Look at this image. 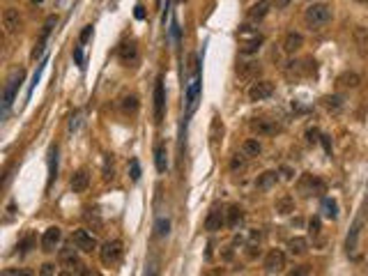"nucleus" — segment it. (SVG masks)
Segmentation results:
<instances>
[{"mask_svg": "<svg viewBox=\"0 0 368 276\" xmlns=\"http://www.w3.org/2000/svg\"><path fill=\"white\" fill-rule=\"evenodd\" d=\"M345 106L343 97L341 95H332V97H324V108L329 110V113H339L341 108Z\"/></svg>", "mask_w": 368, "mask_h": 276, "instance_id": "obj_29", "label": "nucleus"}, {"mask_svg": "<svg viewBox=\"0 0 368 276\" xmlns=\"http://www.w3.org/2000/svg\"><path fill=\"white\" fill-rule=\"evenodd\" d=\"M263 267L267 274H281V271L285 269V253L279 251V249H272V251L265 256Z\"/></svg>", "mask_w": 368, "mask_h": 276, "instance_id": "obj_6", "label": "nucleus"}, {"mask_svg": "<svg viewBox=\"0 0 368 276\" xmlns=\"http://www.w3.org/2000/svg\"><path fill=\"white\" fill-rule=\"evenodd\" d=\"M55 23H58V21H55V16H49V19H46L44 30H42V40H40V42H46V37L51 35V30L55 28Z\"/></svg>", "mask_w": 368, "mask_h": 276, "instance_id": "obj_36", "label": "nucleus"}, {"mask_svg": "<svg viewBox=\"0 0 368 276\" xmlns=\"http://www.w3.org/2000/svg\"><path fill=\"white\" fill-rule=\"evenodd\" d=\"M239 40H242V53H246V55L255 53L260 49V44H263V35L258 30H251L249 25H244L242 30H239Z\"/></svg>", "mask_w": 368, "mask_h": 276, "instance_id": "obj_5", "label": "nucleus"}, {"mask_svg": "<svg viewBox=\"0 0 368 276\" xmlns=\"http://www.w3.org/2000/svg\"><path fill=\"white\" fill-rule=\"evenodd\" d=\"M251 127H253V131H258L260 136H274L276 131H279V125H274L272 120H253L251 122Z\"/></svg>", "mask_w": 368, "mask_h": 276, "instance_id": "obj_20", "label": "nucleus"}, {"mask_svg": "<svg viewBox=\"0 0 368 276\" xmlns=\"http://www.w3.org/2000/svg\"><path fill=\"white\" fill-rule=\"evenodd\" d=\"M292 0H274V5H276V10H285V7L290 5Z\"/></svg>", "mask_w": 368, "mask_h": 276, "instance_id": "obj_44", "label": "nucleus"}, {"mask_svg": "<svg viewBox=\"0 0 368 276\" xmlns=\"http://www.w3.org/2000/svg\"><path fill=\"white\" fill-rule=\"evenodd\" d=\"M354 42H357V46L361 49V53L368 55V28L359 25L357 30H354Z\"/></svg>", "mask_w": 368, "mask_h": 276, "instance_id": "obj_27", "label": "nucleus"}, {"mask_svg": "<svg viewBox=\"0 0 368 276\" xmlns=\"http://www.w3.org/2000/svg\"><path fill=\"white\" fill-rule=\"evenodd\" d=\"M313 3H318V0H313Z\"/></svg>", "mask_w": 368, "mask_h": 276, "instance_id": "obj_52", "label": "nucleus"}, {"mask_svg": "<svg viewBox=\"0 0 368 276\" xmlns=\"http://www.w3.org/2000/svg\"><path fill=\"white\" fill-rule=\"evenodd\" d=\"M359 228H361V221H357V223H354V226H352V230H350V237H348V242H345V246H348V253H352L354 249H357Z\"/></svg>", "mask_w": 368, "mask_h": 276, "instance_id": "obj_34", "label": "nucleus"}, {"mask_svg": "<svg viewBox=\"0 0 368 276\" xmlns=\"http://www.w3.org/2000/svg\"><path fill=\"white\" fill-rule=\"evenodd\" d=\"M304 46V37L299 35V32H288V35H285V40H283V51L285 53H297L299 49H302Z\"/></svg>", "mask_w": 368, "mask_h": 276, "instance_id": "obj_18", "label": "nucleus"}, {"mask_svg": "<svg viewBox=\"0 0 368 276\" xmlns=\"http://www.w3.org/2000/svg\"><path fill=\"white\" fill-rule=\"evenodd\" d=\"M79 249H76V244L71 242L69 246H65V249H60V265L62 267H69V271H62V276H74V274H85L83 269V262H81L79 258Z\"/></svg>", "mask_w": 368, "mask_h": 276, "instance_id": "obj_2", "label": "nucleus"}, {"mask_svg": "<svg viewBox=\"0 0 368 276\" xmlns=\"http://www.w3.org/2000/svg\"><path fill=\"white\" fill-rule=\"evenodd\" d=\"M332 7H327L324 3H313V5L306 7V12H304V21H306V25H309L311 30H320V28H324V25L332 21Z\"/></svg>", "mask_w": 368, "mask_h": 276, "instance_id": "obj_1", "label": "nucleus"}, {"mask_svg": "<svg viewBox=\"0 0 368 276\" xmlns=\"http://www.w3.org/2000/svg\"><path fill=\"white\" fill-rule=\"evenodd\" d=\"M297 189L302 191L304 196H324V193H327V184L315 175H304L302 180H299Z\"/></svg>", "mask_w": 368, "mask_h": 276, "instance_id": "obj_4", "label": "nucleus"}, {"mask_svg": "<svg viewBox=\"0 0 368 276\" xmlns=\"http://www.w3.org/2000/svg\"><path fill=\"white\" fill-rule=\"evenodd\" d=\"M60 240H62V230H60L58 226H51L49 230H44V235H42V251L44 253H53L55 246L60 244Z\"/></svg>", "mask_w": 368, "mask_h": 276, "instance_id": "obj_9", "label": "nucleus"}, {"mask_svg": "<svg viewBox=\"0 0 368 276\" xmlns=\"http://www.w3.org/2000/svg\"><path fill=\"white\" fill-rule=\"evenodd\" d=\"M359 83H361V76L354 74V71H345V74L339 76V86L343 88H359Z\"/></svg>", "mask_w": 368, "mask_h": 276, "instance_id": "obj_28", "label": "nucleus"}, {"mask_svg": "<svg viewBox=\"0 0 368 276\" xmlns=\"http://www.w3.org/2000/svg\"><path fill=\"white\" fill-rule=\"evenodd\" d=\"M288 249L292 256H304V253L309 251V240L306 237H292L288 242Z\"/></svg>", "mask_w": 368, "mask_h": 276, "instance_id": "obj_24", "label": "nucleus"}, {"mask_svg": "<svg viewBox=\"0 0 368 276\" xmlns=\"http://www.w3.org/2000/svg\"><path fill=\"white\" fill-rule=\"evenodd\" d=\"M55 265L53 262H46V265H42V269H40V274H44V276H51V274H55Z\"/></svg>", "mask_w": 368, "mask_h": 276, "instance_id": "obj_41", "label": "nucleus"}, {"mask_svg": "<svg viewBox=\"0 0 368 276\" xmlns=\"http://www.w3.org/2000/svg\"><path fill=\"white\" fill-rule=\"evenodd\" d=\"M134 14H136V19H145V12H143V7H140V5L136 7V12H134Z\"/></svg>", "mask_w": 368, "mask_h": 276, "instance_id": "obj_49", "label": "nucleus"}, {"mask_svg": "<svg viewBox=\"0 0 368 276\" xmlns=\"http://www.w3.org/2000/svg\"><path fill=\"white\" fill-rule=\"evenodd\" d=\"M237 74H239V78H244V81H258V76H260V62H242V65L237 67Z\"/></svg>", "mask_w": 368, "mask_h": 276, "instance_id": "obj_13", "label": "nucleus"}, {"mask_svg": "<svg viewBox=\"0 0 368 276\" xmlns=\"http://www.w3.org/2000/svg\"><path fill=\"white\" fill-rule=\"evenodd\" d=\"M30 244H32V237H30V235H28V237H25V240H23V242H21V249H23V253H25V251H28V246H30Z\"/></svg>", "mask_w": 368, "mask_h": 276, "instance_id": "obj_46", "label": "nucleus"}, {"mask_svg": "<svg viewBox=\"0 0 368 276\" xmlns=\"http://www.w3.org/2000/svg\"><path fill=\"white\" fill-rule=\"evenodd\" d=\"M85 221H88V226H92V230H95V232H101V228H104L101 216L97 214V212H92V210L85 212Z\"/></svg>", "mask_w": 368, "mask_h": 276, "instance_id": "obj_33", "label": "nucleus"}, {"mask_svg": "<svg viewBox=\"0 0 368 276\" xmlns=\"http://www.w3.org/2000/svg\"><path fill=\"white\" fill-rule=\"evenodd\" d=\"M263 152V145H260L258 138H246L242 143V154L244 156H258Z\"/></svg>", "mask_w": 368, "mask_h": 276, "instance_id": "obj_25", "label": "nucleus"}, {"mask_svg": "<svg viewBox=\"0 0 368 276\" xmlns=\"http://www.w3.org/2000/svg\"><path fill=\"white\" fill-rule=\"evenodd\" d=\"M281 173H283V175L288 177V180H292V171H290L288 166H283V168H281Z\"/></svg>", "mask_w": 368, "mask_h": 276, "instance_id": "obj_48", "label": "nucleus"}, {"mask_svg": "<svg viewBox=\"0 0 368 276\" xmlns=\"http://www.w3.org/2000/svg\"><path fill=\"white\" fill-rule=\"evenodd\" d=\"M164 104H166V95H164V83L161 78L157 81V88H155V120L161 122L164 117Z\"/></svg>", "mask_w": 368, "mask_h": 276, "instance_id": "obj_14", "label": "nucleus"}, {"mask_svg": "<svg viewBox=\"0 0 368 276\" xmlns=\"http://www.w3.org/2000/svg\"><path fill=\"white\" fill-rule=\"evenodd\" d=\"M274 210H276V214H283V216L292 214L295 212V198L292 196H281L279 201L274 203Z\"/></svg>", "mask_w": 368, "mask_h": 276, "instance_id": "obj_23", "label": "nucleus"}, {"mask_svg": "<svg viewBox=\"0 0 368 276\" xmlns=\"http://www.w3.org/2000/svg\"><path fill=\"white\" fill-rule=\"evenodd\" d=\"M131 180L134 182H138L140 180V166H138V161H131Z\"/></svg>", "mask_w": 368, "mask_h": 276, "instance_id": "obj_38", "label": "nucleus"}, {"mask_svg": "<svg viewBox=\"0 0 368 276\" xmlns=\"http://www.w3.org/2000/svg\"><path fill=\"white\" fill-rule=\"evenodd\" d=\"M21 81H23V74H16L14 78H10V83H7V88H5V95H3V104H5V108H10L12 106L14 95H16V88H19Z\"/></svg>", "mask_w": 368, "mask_h": 276, "instance_id": "obj_19", "label": "nucleus"}, {"mask_svg": "<svg viewBox=\"0 0 368 276\" xmlns=\"http://www.w3.org/2000/svg\"><path fill=\"white\" fill-rule=\"evenodd\" d=\"M3 25H5L7 32H19L21 25H23L19 10H14V7H7V10L3 12Z\"/></svg>", "mask_w": 368, "mask_h": 276, "instance_id": "obj_12", "label": "nucleus"}, {"mask_svg": "<svg viewBox=\"0 0 368 276\" xmlns=\"http://www.w3.org/2000/svg\"><path fill=\"white\" fill-rule=\"evenodd\" d=\"M74 58H76V62H79V65L83 67V51H81L79 46H76V49H74Z\"/></svg>", "mask_w": 368, "mask_h": 276, "instance_id": "obj_45", "label": "nucleus"}, {"mask_svg": "<svg viewBox=\"0 0 368 276\" xmlns=\"http://www.w3.org/2000/svg\"><path fill=\"white\" fill-rule=\"evenodd\" d=\"M306 138H309V143H318L320 138H322V136H320V131L313 127V129H309V131H306Z\"/></svg>", "mask_w": 368, "mask_h": 276, "instance_id": "obj_39", "label": "nucleus"}, {"mask_svg": "<svg viewBox=\"0 0 368 276\" xmlns=\"http://www.w3.org/2000/svg\"><path fill=\"white\" fill-rule=\"evenodd\" d=\"M274 95V83L269 81H255L253 86L249 88V99L251 101H265Z\"/></svg>", "mask_w": 368, "mask_h": 276, "instance_id": "obj_8", "label": "nucleus"}, {"mask_svg": "<svg viewBox=\"0 0 368 276\" xmlns=\"http://www.w3.org/2000/svg\"><path fill=\"white\" fill-rule=\"evenodd\" d=\"M37 3H42V0H37Z\"/></svg>", "mask_w": 368, "mask_h": 276, "instance_id": "obj_51", "label": "nucleus"}, {"mask_svg": "<svg viewBox=\"0 0 368 276\" xmlns=\"http://www.w3.org/2000/svg\"><path fill=\"white\" fill-rule=\"evenodd\" d=\"M320 141H322L324 150H327V154H329V152H332V145H329V138H327V136H322V138H320Z\"/></svg>", "mask_w": 368, "mask_h": 276, "instance_id": "obj_47", "label": "nucleus"}, {"mask_svg": "<svg viewBox=\"0 0 368 276\" xmlns=\"http://www.w3.org/2000/svg\"><path fill=\"white\" fill-rule=\"evenodd\" d=\"M230 168H233V171H244V168H246V161L242 159V156H235L233 161H230Z\"/></svg>", "mask_w": 368, "mask_h": 276, "instance_id": "obj_37", "label": "nucleus"}, {"mask_svg": "<svg viewBox=\"0 0 368 276\" xmlns=\"http://www.w3.org/2000/svg\"><path fill=\"white\" fill-rule=\"evenodd\" d=\"M122 113H127V115H134L136 110H138V99H136L134 95H127V97H122Z\"/></svg>", "mask_w": 368, "mask_h": 276, "instance_id": "obj_32", "label": "nucleus"}, {"mask_svg": "<svg viewBox=\"0 0 368 276\" xmlns=\"http://www.w3.org/2000/svg\"><path fill=\"white\" fill-rule=\"evenodd\" d=\"M71 242L76 244V249L79 251H83V253H92L97 249V240H95V235H90L88 230H74V235H71Z\"/></svg>", "mask_w": 368, "mask_h": 276, "instance_id": "obj_7", "label": "nucleus"}, {"mask_svg": "<svg viewBox=\"0 0 368 276\" xmlns=\"http://www.w3.org/2000/svg\"><path fill=\"white\" fill-rule=\"evenodd\" d=\"M269 7H272V0H258L255 5H251L249 10V19L251 21H263L269 14Z\"/></svg>", "mask_w": 368, "mask_h": 276, "instance_id": "obj_17", "label": "nucleus"}, {"mask_svg": "<svg viewBox=\"0 0 368 276\" xmlns=\"http://www.w3.org/2000/svg\"><path fill=\"white\" fill-rule=\"evenodd\" d=\"M309 232H311V235H318V232H320V219H318V216H313V219H311Z\"/></svg>", "mask_w": 368, "mask_h": 276, "instance_id": "obj_40", "label": "nucleus"}, {"mask_svg": "<svg viewBox=\"0 0 368 276\" xmlns=\"http://www.w3.org/2000/svg\"><path fill=\"white\" fill-rule=\"evenodd\" d=\"M118 58L122 60V65H136V62H138V46H136V42H125V44H120Z\"/></svg>", "mask_w": 368, "mask_h": 276, "instance_id": "obj_11", "label": "nucleus"}, {"mask_svg": "<svg viewBox=\"0 0 368 276\" xmlns=\"http://www.w3.org/2000/svg\"><path fill=\"white\" fill-rule=\"evenodd\" d=\"M155 164H157V171L166 173V168H168V152H166L164 143H157L155 147Z\"/></svg>", "mask_w": 368, "mask_h": 276, "instance_id": "obj_22", "label": "nucleus"}, {"mask_svg": "<svg viewBox=\"0 0 368 276\" xmlns=\"http://www.w3.org/2000/svg\"><path fill=\"white\" fill-rule=\"evenodd\" d=\"M168 232H170V221L164 219V216H161V219H157V235H159V237H166Z\"/></svg>", "mask_w": 368, "mask_h": 276, "instance_id": "obj_35", "label": "nucleus"}, {"mask_svg": "<svg viewBox=\"0 0 368 276\" xmlns=\"http://www.w3.org/2000/svg\"><path fill=\"white\" fill-rule=\"evenodd\" d=\"M122 253H125V249H122V242H120V240L106 242V244L99 249V258H101V262H104L106 267L120 265V260H122Z\"/></svg>", "mask_w": 368, "mask_h": 276, "instance_id": "obj_3", "label": "nucleus"}, {"mask_svg": "<svg viewBox=\"0 0 368 276\" xmlns=\"http://www.w3.org/2000/svg\"><path fill=\"white\" fill-rule=\"evenodd\" d=\"M224 226H226V212L221 210L219 205H214L212 210H209L207 219H205V230L216 232V230H221Z\"/></svg>", "mask_w": 368, "mask_h": 276, "instance_id": "obj_10", "label": "nucleus"}, {"mask_svg": "<svg viewBox=\"0 0 368 276\" xmlns=\"http://www.w3.org/2000/svg\"><path fill=\"white\" fill-rule=\"evenodd\" d=\"M90 35H92V25H85L83 32H81V44H85L90 40Z\"/></svg>", "mask_w": 368, "mask_h": 276, "instance_id": "obj_42", "label": "nucleus"}, {"mask_svg": "<svg viewBox=\"0 0 368 276\" xmlns=\"http://www.w3.org/2000/svg\"><path fill=\"white\" fill-rule=\"evenodd\" d=\"M224 136V122H221L219 115L212 117V125H209V141L212 143H219V138Z\"/></svg>", "mask_w": 368, "mask_h": 276, "instance_id": "obj_26", "label": "nucleus"}, {"mask_svg": "<svg viewBox=\"0 0 368 276\" xmlns=\"http://www.w3.org/2000/svg\"><path fill=\"white\" fill-rule=\"evenodd\" d=\"M276 182H279V173L276 171H265L263 175H258V180H255V189L258 191H269Z\"/></svg>", "mask_w": 368, "mask_h": 276, "instance_id": "obj_15", "label": "nucleus"}, {"mask_svg": "<svg viewBox=\"0 0 368 276\" xmlns=\"http://www.w3.org/2000/svg\"><path fill=\"white\" fill-rule=\"evenodd\" d=\"M322 214L327 219H336L339 216V203L334 201V198H324L322 201Z\"/></svg>", "mask_w": 368, "mask_h": 276, "instance_id": "obj_30", "label": "nucleus"}, {"mask_svg": "<svg viewBox=\"0 0 368 276\" xmlns=\"http://www.w3.org/2000/svg\"><path fill=\"white\" fill-rule=\"evenodd\" d=\"M357 3H368V0H357Z\"/></svg>", "mask_w": 368, "mask_h": 276, "instance_id": "obj_50", "label": "nucleus"}, {"mask_svg": "<svg viewBox=\"0 0 368 276\" xmlns=\"http://www.w3.org/2000/svg\"><path fill=\"white\" fill-rule=\"evenodd\" d=\"M309 271H311V269H309V265H302V267H297V269H292L290 274H292V276L297 274V276H299V274H309Z\"/></svg>", "mask_w": 368, "mask_h": 276, "instance_id": "obj_43", "label": "nucleus"}, {"mask_svg": "<svg viewBox=\"0 0 368 276\" xmlns=\"http://www.w3.org/2000/svg\"><path fill=\"white\" fill-rule=\"evenodd\" d=\"M244 221V210L239 205H230L228 212H226V226L228 228H237Z\"/></svg>", "mask_w": 368, "mask_h": 276, "instance_id": "obj_21", "label": "nucleus"}, {"mask_svg": "<svg viewBox=\"0 0 368 276\" xmlns=\"http://www.w3.org/2000/svg\"><path fill=\"white\" fill-rule=\"evenodd\" d=\"M88 184H90V175H88V171H76L74 175H71L69 186H71V191H74V193H83V191L88 189Z\"/></svg>", "mask_w": 368, "mask_h": 276, "instance_id": "obj_16", "label": "nucleus"}, {"mask_svg": "<svg viewBox=\"0 0 368 276\" xmlns=\"http://www.w3.org/2000/svg\"><path fill=\"white\" fill-rule=\"evenodd\" d=\"M198 90H200V78H198V74H196V78L191 81L189 90H187V104H189V110L194 108V104H196V97H198Z\"/></svg>", "mask_w": 368, "mask_h": 276, "instance_id": "obj_31", "label": "nucleus"}]
</instances>
